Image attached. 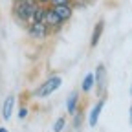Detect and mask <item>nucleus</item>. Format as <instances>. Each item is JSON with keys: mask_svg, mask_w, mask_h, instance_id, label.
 Here are the masks:
<instances>
[{"mask_svg": "<svg viewBox=\"0 0 132 132\" xmlns=\"http://www.w3.org/2000/svg\"><path fill=\"white\" fill-rule=\"evenodd\" d=\"M42 22L50 28V31H52V29H59L64 22L61 20V16L53 11V7H46L44 9V19H42Z\"/></svg>", "mask_w": 132, "mask_h": 132, "instance_id": "nucleus-4", "label": "nucleus"}, {"mask_svg": "<svg viewBox=\"0 0 132 132\" xmlns=\"http://www.w3.org/2000/svg\"><path fill=\"white\" fill-rule=\"evenodd\" d=\"M103 106H105V99L101 97L99 101L92 106V110H90V116H88V125L90 127H95L97 125V121H99V116H101V110H103Z\"/></svg>", "mask_w": 132, "mask_h": 132, "instance_id": "nucleus-6", "label": "nucleus"}, {"mask_svg": "<svg viewBox=\"0 0 132 132\" xmlns=\"http://www.w3.org/2000/svg\"><path fill=\"white\" fill-rule=\"evenodd\" d=\"M37 4H39V6H42V7H46V6L50 4V0H37Z\"/></svg>", "mask_w": 132, "mask_h": 132, "instance_id": "nucleus-16", "label": "nucleus"}, {"mask_svg": "<svg viewBox=\"0 0 132 132\" xmlns=\"http://www.w3.org/2000/svg\"><path fill=\"white\" fill-rule=\"evenodd\" d=\"M94 88V73H86L85 75V79H82V85H81V90L82 92H90Z\"/></svg>", "mask_w": 132, "mask_h": 132, "instance_id": "nucleus-11", "label": "nucleus"}, {"mask_svg": "<svg viewBox=\"0 0 132 132\" xmlns=\"http://www.w3.org/2000/svg\"><path fill=\"white\" fill-rule=\"evenodd\" d=\"M77 103H79V94L77 92H72L70 97H68V101H66V110H68V114H75L77 112Z\"/></svg>", "mask_w": 132, "mask_h": 132, "instance_id": "nucleus-10", "label": "nucleus"}, {"mask_svg": "<svg viewBox=\"0 0 132 132\" xmlns=\"http://www.w3.org/2000/svg\"><path fill=\"white\" fill-rule=\"evenodd\" d=\"M53 11L61 16V20L66 22V20H70L72 19V15H73V6L72 4H64V6H55Z\"/></svg>", "mask_w": 132, "mask_h": 132, "instance_id": "nucleus-8", "label": "nucleus"}, {"mask_svg": "<svg viewBox=\"0 0 132 132\" xmlns=\"http://www.w3.org/2000/svg\"><path fill=\"white\" fill-rule=\"evenodd\" d=\"M106 85H108V75H106V68L103 64L97 66V70L94 73V86L97 90V95L103 97L105 95V90H106Z\"/></svg>", "mask_w": 132, "mask_h": 132, "instance_id": "nucleus-3", "label": "nucleus"}, {"mask_svg": "<svg viewBox=\"0 0 132 132\" xmlns=\"http://www.w3.org/2000/svg\"><path fill=\"white\" fill-rule=\"evenodd\" d=\"M75 2H79V0H70V4H75Z\"/></svg>", "mask_w": 132, "mask_h": 132, "instance_id": "nucleus-19", "label": "nucleus"}, {"mask_svg": "<svg viewBox=\"0 0 132 132\" xmlns=\"http://www.w3.org/2000/svg\"><path fill=\"white\" fill-rule=\"evenodd\" d=\"M28 33L33 39H46L50 33V28L44 22H31V24H28Z\"/></svg>", "mask_w": 132, "mask_h": 132, "instance_id": "nucleus-5", "label": "nucleus"}, {"mask_svg": "<svg viewBox=\"0 0 132 132\" xmlns=\"http://www.w3.org/2000/svg\"><path fill=\"white\" fill-rule=\"evenodd\" d=\"M64 127H66V119H64V118H59V119L55 121V125H53V132H62Z\"/></svg>", "mask_w": 132, "mask_h": 132, "instance_id": "nucleus-12", "label": "nucleus"}, {"mask_svg": "<svg viewBox=\"0 0 132 132\" xmlns=\"http://www.w3.org/2000/svg\"><path fill=\"white\" fill-rule=\"evenodd\" d=\"M64 4H70V0H50V4H48V6L55 7V6H64Z\"/></svg>", "mask_w": 132, "mask_h": 132, "instance_id": "nucleus-14", "label": "nucleus"}, {"mask_svg": "<svg viewBox=\"0 0 132 132\" xmlns=\"http://www.w3.org/2000/svg\"><path fill=\"white\" fill-rule=\"evenodd\" d=\"M105 31V20H99L95 26H94V31H92V39H90V48H95L101 40V35Z\"/></svg>", "mask_w": 132, "mask_h": 132, "instance_id": "nucleus-7", "label": "nucleus"}, {"mask_svg": "<svg viewBox=\"0 0 132 132\" xmlns=\"http://www.w3.org/2000/svg\"><path fill=\"white\" fill-rule=\"evenodd\" d=\"M130 95H132V88H130Z\"/></svg>", "mask_w": 132, "mask_h": 132, "instance_id": "nucleus-20", "label": "nucleus"}, {"mask_svg": "<svg viewBox=\"0 0 132 132\" xmlns=\"http://www.w3.org/2000/svg\"><path fill=\"white\" fill-rule=\"evenodd\" d=\"M81 119H82V114H81V110H79V114H77V112L73 114V128H75V130L81 127Z\"/></svg>", "mask_w": 132, "mask_h": 132, "instance_id": "nucleus-13", "label": "nucleus"}, {"mask_svg": "<svg viewBox=\"0 0 132 132\" xmlns=\"http://www.w3.org/2000/svg\"><path fill=\"white\" fill-rule=\"evenodd\" d=\"M0 132H9V130H7L6 127H0Z\"/></svg>", "mask_w": 132, "mask_h": 132, "instance_id": "nucleus-17", "label": "nucleus"}, {"mask_svg": "<svg viewBox=\"0 0 132 132\" xmlns=\"http://www.w3.org/2000/svg\"><path fill=\"white\" fill-rule=\"evenodd\" d=\"M130 123H132V106H130Z\"/></svg>", "mask_w": 132, "mask_h": 132, "instance_id": "nucleus-18", "label": "nucleus"}, {"mask_svg": "<svg viewBox=\"0 0 132 132\" xmlns=\"http://www.w3.org/2000/svg\"><path fill=\"white\" fill-rule=\"evenodd\" d=\"M28 116V108L26 106H20V110H19V119H24Z\"/></svg>", "mask_w": 132, "mask_h": 132, "instance_id": "nucleus-15", "label": "nucleus"}, {"mask_svg": "<svg viewBox=\"0 0 132 132\" xmlns=\"http://www.w3.org/2000/svg\"><path fill=\"white\" fill-rule=\"evenodd\" d=\"M15 2H20V0H15Z\"/></svg>", "mask_w": 132, "mask_h": 132, "instance_id": "nucleus-21", "label": "nucleus"}, {"mask_svg": "<svg viewBox=\"0 0 132 132\" xmlns=\"http://www.w3.org/2000/svg\"><path fill=\"white\" fill-rule=\"evenodd\" d=\"M13 106H15V95H7V97H6V101H4V105H2V118H4L6 121L11 118Z\"/></svg>", "mask_w": 132, "mask_h": 132, "instance_id": "nucleus-9", "label": "nucleus"}, {"mask_svg": "<svg viewBox=\"0 0 132 132\" xmlns=\"http://www.w3.org/2000/svg\"><path fill=\"white\" fill-rule=\"evenodd\" d=\"M61 82H62L61 75H52V77H48L42 85H40L35 92H33V95L39 97V99H44V97H48V95H52V94L61 86Z\"/></svg>", "mask_w": 132, "mask_h": 132, "instance_id": "nucleus-2", "label": "nucleus"}, {"mask_svg": "<svg viewBox=\"0 0 132 132\" xmlns=\"http://www.w3.org/2000/svg\"><path fill=\"white\" fill-rule=\"evenodd\" d=\"M39 7L37 0H20V2H15L13 6V15L15 19L20 24H31V16L35 13V9Z\"/></svg>", "mask_w": 132, "mask_h": 132, "instance_id": "nucleus-1", "label": "nucleus"}]
</instances>
